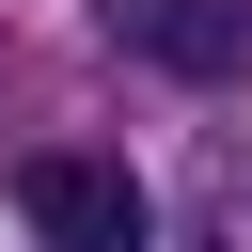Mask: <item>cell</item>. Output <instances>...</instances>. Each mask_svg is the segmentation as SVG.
Returning a JSON list of instances; mask_svg holds the SVG:
<instances>
[{
	"label": "cell",
	"instance_id": "obj_2",
	"mask_svg": "<svg viewBox=\"0 0 252 252\" xmlns=\"http://www.w3.org/2000/svg\"><path fill=\"white\" fill-rule=\"evenodd\" d=\"M110 32L173 79H236L252 63V0H110Z\"/></svg>",
	"mask_w": 252,
	"mask_h": 252
},
{
	"label": "cell",
	"instance_id": "obj_1",
	"mask_svg": "<svg viewBox=\"0 0 252 252\" xmlns=\"http://www.w3.org/2000/svg\"><path fill=\"white\" fill-rule=\"evenodd\" d=\"M16 220H32V252H158V220H142L126 158H79V142L16 158Z\"/></svg>",
	"mask_w": 252,
	"mask_h": 252
}]
</instances>
